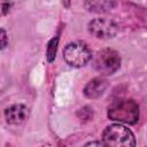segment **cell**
I'll return each instance as SVG.
<instances>
[{
  "label": "cell",
  "instance_id": "obj_8",
  "mask_svg": "<svg viewBox=\"0 0 147 147\" xmlns=\"http://www.w3.org/2000/svg\"><path fill=\"white\" fill-rule=\"evenodd\" d=\"M116 2L113 1H87L85 2L86 8L90 11H95V13H105L115 7Z\"/></svg>",
  "mask_w": 147,
  "mask_h": 147
},
{
  "label": "cell",
  "instance_id": "obj_4",
  "mask_svg": "<svg viewBox=\"0 0 147 147\" xmlns=\"http://www.w3.org/2000/svg\"><path fill=\"white\" fill-rule=\"evenodd\" d=\"M63 59L71 67H83L92 59V52L86 42L72 41L63 48Z\"/></svg>",
  "mask_w": 147,
  "mask_h": 147
},
{
  "label": "cell",
  "instance_id": "obj_5",
  "mask_svg": "<svg viewBox=\"0 0 147 147\" xmlns=\"http://www.w3.org/2000/svg\"><path fill=\"white\" fill-rule=\"evenodd\" d=\"M88 31L92 36L99 39H109L113 38L117 31V24L108 18H94L88 23Z\"/></svg>",
  "mask_w": 147,
  "mask_h": 147
},
{
  "label": "cell",
  "instance_id": "obj_2",
  "mask_svg": "<svg viewBox=\"0 0 147 147\" xmlns=\"http://www.w3.org/2000/svg\"><path fill=\"white\" fill-rule=\"evenodd\" d=\"M105 147H136V139L131 130L121 124L108 125L102 132Z\"/></svg>",
  "mask_w": 147,
  "mask_h": 147
},
{
  "label": "cell",
  "instance_id": "obj_6",
  "mask_svg": "<svg viewBox=\"0 0 147 147\" xmlns=\"http://www.w3.org/2000/svg\"><path fill=\"white\" fill-rule=\"evenodd\" d=\"M29 116V108L22 103H15L6 108L5 118L9 124H21Z\"/></svg>",
  "mask_w": 147,
  "mask_h": 147
},
{
  "label": "cell",
  "instance_id": "obj_11",
  "mask_svg": "<svg viewBox=\"0 0 147 147\" xmlns=\"http://www.w3.org/2000/svg\"><path fill=\"white\" fill-rule=\"evenodd\" d=\"M1 38H2V42H1V48L3 49L7 45V34H6V31L5 29H1Z\"/></svg>",
  "mask_w": 147,
  "mask_h": 147
},
{
  "label": "cell",
  "instance_id": "obj_10",
  "mask_svg": "<svg viewBox=\"0 0 147 147\" xmlns=\"http://www.w3.org/2000/svg\"><path fill=\"white\" fill-rule=\"evenodd\" d=\"M84 147H105V146L102 142H99V141H90V142L85 144Z\"/></svg>",
  "mask_w": 147,
  "mask_h": 147
},
{
  "label": "cell",
  "instance_id": "obj_9",
  "mask_svg": "<svg viewBox=\"0 0 147 147\" xmlns=\"http://www.w3.org/2000/svg\"><path fill=\"white\" fill-rule=\"evenodd\" d=\"M57 37L56 38H53L49 42H48V46H47V51H46V56H47V60L49 62H52L55 57V54H56V48H57Z\"/></svg>",
  "mask_w": 147,
  "mask_h": 147
},
{
  "label": "cell",
  "instance_id": "obj_3",
  "mask_svg": "<svg viewBox=\"0 0 147 147\" xmlns=\"http://www.w3.org/2000/svg\"><path fill=\"white\" fill-rule=\"evenodd\" d=\"M121 67L119 54L111 48H105L99 51L93 56V68L102 76L113 75Z\"/></svg>",
  "mask_w": 147,
  "mask_h": 147
},
{
  "label": "cell",
  "instance_id": "obj_12",
  "mask_svg": "<svg viewBox=\"0 0 147 147\" xmlns=\"http://www.w3.org/2000/svg\"><path fill=\"white\" fill-rule=\"evenodd\" d=\"M1 6H2V8H3V9H2V13H3V14H6V13L8 11V9H7V8H10L11 3H2Z\"/></svg>",
  "mask_w": 147,
  "mask_h": 147
},
{
  "label": "cell",
  "instance_id": "obj_7",
  "mask_svg": "<svg viewBox=\"0 0 147 147\" xmlns=\"http://www.w3.org/2000/svg\"><path fill=\"white\" fill-rule=\"evenodd\" d=\"M107 86H108V83H107V80L105 78L96 77V78L91 79L85 85L83 92H84L86 98H88V99H96V98L101 96L105 93Z\"/></svg>",
  "mask_w": 147,
  "mask_h": 147
},
{
  "label": "cell",
  "instance_id": "obj_1",
  "mask_svg": "<svg viewBox=\"0 0 147 147\" xmlns=\"http://www.w3.org/2000/svg\"><path fill=\"white\" fill-rule=\"evenodd\" d=\"M107 115L114 122L132 125L139 121V106L132 99H118L108 107Z\"/></svg>",
  "mask_w": 147,
  "mask_h": 147
}]
</instances>
